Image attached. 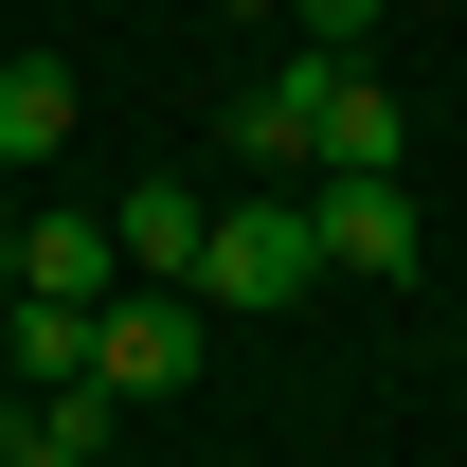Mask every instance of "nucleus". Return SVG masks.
I'll list each match as a JSON object with an SVG mask.
<instances>
[{
	"label": "nucleus",
	"mask_w": 467,
	"mask_h": 467,
	"mask_svg": "<svg viewBox=\"0 0 467 467\" xmlns=\"http://www.w3.org/2000/svg\"><path fill=\"white\" fill-rule=\"evenodd\" d=\"M306 36H324V55H359V36H378V0H288Z\"/></svg>",
	"instance_id": "obj_11"
},
{
	"label": "nucleus",
	"mask_w": 467,
	"mask_h": 467,
	"mask_svg": "<svg viewBox=\"0 0 467 467\" xmlns=\"http://www.w3.org/2000/svg\"><path fill=\"white\" fill-rule=\"evenodd\" d=\"M324 270H413V180H306Z\"/></svg>",
	"instance_id": "obj_5"
},
{
	"label": "nucleus",
	"mask_w": 467,
	"mask_h": 467,
	"mask_svg": "<svg viewBox=\"0 0 467 467\" xmlns=\"http://www.w3.org/2000/svg\"><path fill=\"white\" fill-rule=\"evenodd\" d=\"M55 144H72V72L18 55V72H0V162H55Z\"/></svg>",
	"instance_id": "obj_8"
},
{
	"label": "nucleus",
	"mask_w": 467,
	"mask_h": 467,
	"mask_svg": "<svg viewBox=\"0 0 467 467\" xmlns=\"http://www.w3.org/2000/svg\"><path fill=\"white\" fill-rule=\"evenodd\" d=\"M198 359H216V306L198 288H144V270H126V288L90 306V378H109V396H180Z\"/></svg>",
	"instance_id": "obj_2"
},
{
	"label": "nucleus",
	"mask_w": 467,
	"mask_h": 467,
	"mask_svg": "<svg viewBox=\"0 0 467 467\" xmlns=\"http://www.w3.org/2000/svg\"><path fill=\"white\" fill-rule=\"evenodd\" d=\"M0 467H109V450H72L55 413H0Z\"/></svg>",
	"instance_id": "obj_10"
},
{
	"label": "nucleus",
	"mask_w": 467,
	"mask_h": 467,
	"mask_svg": "<svg viewBox=\"0 0 467 467\" xmlns=\"http://www.w3.org/2000/svg\"><path fill=\"white\" fill-rule=\"evenodd\" d=\"M396 144H413V126H396V90H378V72H324V180H396Z\"/></svg>",
	"instance_id": "obj_7"
},
{
	"label": "nucleus",
	"mask_w": 467,
	"mask_h": 467,
	"mask_svg": "<svg viewBox=\"0 0 467 467\" xmlns=\"http://www.w3.org/2000/svg\"><path fill=\"white\" fill-rule=\"evenodd\" d=\"M324 72H342V55H324V36H306V55L288 72H270V90H234V162H252V180H324Z\"/></svg>",
	"instance_id": "obj_3"
},
{
	"label": "nucleus",
	"mask_w": 467,
	"mask_h": 467,
	"mask_svg": "<svg viewBox=\"0 0 467 467\" xmlns=\"http://www.w3.org/2000/svg\"><path fill=\"white\" fill-rule=\"evenodd\" d=\"M18 288H55V306H109V288H126V234L90 216V198H55V216H18Z\"/></svg>",
	"instance_id": "obj_4"
},
{
	"label": "nucleus",
	"mask_w": 467,
	"mask_h": 467,
	"mask_svg": "<svg viewBox=\"0 0 467 467\" xmlns=\"http://www.w3.org/2000/svg\"><path fill=\"white\" fill-rule=\"evenodd\" d=\"M109 234H126V270H144V288H198V234H216V216H198V180H126Z\"/></svg>",
	"instance_id": "obj_6"
},
{
	"label": "nucleus",
	"mask_w": 467,
	"mask_h": 467,
	"mask_svg": "<svg viewBox=\"0 0 467 467\" xmlns=\"http://www.w3.org/2000/svg\"><path fill=\"white\" fill-rule=\"evenodd\" d=\"M306 288H324V216H306V180H252V198L198 234V306H252V324H270V306H306Z\"/></svg>",
	"instance_id": "obj_1"
},
{
	"label": "nucleus",
	"mask_w": 467,
	"mask_h": 467,
	"mask_svg": "<svg viewBox=\"0 0 467 467\" xmlns=\"http://www.w3.org/2000/svg\"><path fill=\"white\" fill-rule=\"evenodd\" d=\"M234 18H270V0H234Z\"/></svg>",
	"instance_id": "obj_12"
},
{
	"label": "nucleus",
	"mask_w": 467,
	"mask_h": 467,
	"mask_svg": "<svg viewBox=\"0 0 467 467\" xmlns=\"http://www.w3.org/2000/svg\"><path fill=\"white\" fill-rule=\"evenodd\" d=\"M0 359H18V378H90V306L18 288V306H0Z\"/></svg>",
	"instance_id": "obj_9"
}]
</instances>
